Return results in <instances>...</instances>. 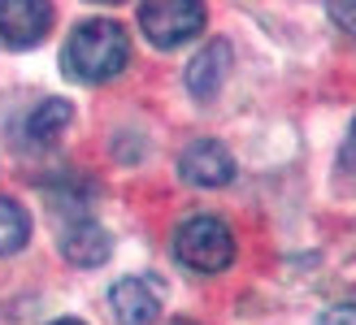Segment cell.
Wrapping results in <instances>:
<instances>
[{"mask_svg": "<svg viewBox=\"0 0 356 325\" xmlns=\"http://www.w3.org/2000/svg\"><path fill=\"white\" fill-rule=\"evenodd\" d=\"M131 57V44H127V26L113 22V17H87L70 31L65 52H61V65L70 78L79 83H109L122 74V65Z\"/></svg>", "mask_w": 356, "mask_h": 325, "instance_id": "1", "label": "cell"}, {"mask_svg": "<svg viewBox=\"0 0 356 325\" xmlns=\"http://www.w3.org/2000/svg\"><path fill=\"white\" fill-rule=\"evenodd\" d=\"M174 256L178 265L195 269V274H222L235 260V234L218 217H187L174 234Z\"/></svg>", "mask_w": 356, "mask_h": 325, "instance_id": "2", "label": "cell"}, {"mask_svg": "<svg viewBox=\"0 0 356 325\" xmlns=\"http://www.w3.org/2000/svg\"><path fill=\"white\" fill-rule=\"evenodd\" d=\"M139 31L156 48H178L204 31V9L191 5V0H152V5L139 9Z\"/></svg>", "mask_w": 356, "mask_h": 325, "instance_id": "3", "label": "cell"}, {"mask_svg": "<svg viewBox=\"0 0 356 325\" xmlns=\"http://www.w3.org/2000/svg\"><path fill=\"white\" fill-rule=\"evenodd\" d=\"M52 26V5L44 0H0V40L9 48H35Z\"/></svg>", "mask_w": 356, "mask_h": 325, "instance_id": "4", "label": "cell"}, {"mask_svg": "<svg viewBox=\"0 0 356 325\" xmlns=\"http://www.w3.org/2000/svg\"><path fill=\"white\" fill-rule=\"evenodd\" d=\"M178 174L191 187H226L235 178V156H230L218 139H195L178 156Z\"/></svg>", "mask_w": 356, "mask_h": 325, "instance_id": "5", "label": "cell"}, {"mask_svg": "<svg viewBox=\"0 0 356 325\" xmlns=\"http://www.w3.org/2000/svg\"><path fill=\"white\" fill-rule=\"evenodd\" d=\"M109 308L118 317V325H152L161 317V295L148 278H122L109 291Z\"/></svg>", "mask_w": 356, "mask_h": 325, "instance_id": "6", "label": "cell"}, {"mask_svg": "<svg viewBox=\"0 0 356 325\" xmlns=\"http://www.w3.org/2000/svg\"><path fill=\"white\" fill-rule=\"evenodd\" d=\"M109 251H113L109 230H104L100 222H92V217H79L74 226L61 230V256H65L70 265H79V269L104 265V260H109Z\"/></svg>", "mask_w": 356, "mask_h": 325, "instance_id": "7", "label": "cell"}, {"mask_svg": "<svg viewBox=\"0 0 356 325\" xmlns=\"http://www.w3.org/2000/svg\"><path fill=\"white\" fill-rule=\"evenodd\" d=\"M226 69H230V44L226 40H209L187 65V92L195 100H213L222 92V83H226Z\"/></svg>", "mask_w": 356, "mask_h": 325, "instance_id": "8", "label": "cell"}, {"mask_svg": "<svg viewBox=\"0 0 356 325\" xmlns=\"http://www.w3.org/2000/svg\"><path fill=\"white\" fill-rule=\"evenodd\" d=\"M31 239V217L26 208L9 200V195H0V256H13V251H22Z\"/></svg>", "mask_w": 356, "mask_h": 325, "instance_id": "9", "label": "cell"}, {"mask_svg": "<svg viewBox=\"0 0 356 325\" xmlns=\"http://www.w3.org/2000/svg\"><path fill=\"white\" fill-rule=\"evenodd\" d=\"M70 126V104L65 100H44L35 113L26 117V139L31 143H52Z\"/></svg>", "mask_w": 356, "mask_h": 325, "instance_id": "10", "label": "cell"}, {"mask_svg": "<svg viewBox=\"0 0 356 325\" xmlns=\"http://www.w3.org/2000/svg\"><path fill=\"white\" fill-rule=\"evenodd\" d=\"M339 169H343L348 178H356V117H352L348 139H343V148H339Z\"/></svg>", "mask_w": 356, "mask_h": 325, "instance_id": "11", "label": "cell"}, {"mask_svg": "<svg viewBox=\"0 0 356 325\" xmlns=\"http://www.w3.org/2000/svg\"><path fill=\"white\" fill-rule=\"evenodd\" d=\"M317 325H356V303H334L317 317Z\"/></svg>", "mask_w": 356, "mask_h": 325, "instance_id": "12", "label": "cell"}, {"mask_svg": "<svg viewBox=\"0 0 356 325\" xmlns=\"http://www.w3.org/2000/svg\"><path fill=\"white\" fill-rule=\"evenodd\" d=\"M330 17H334V22H339L343 31L356 35V5H330Z\"/></svg>", "mask_w": 356, "mask_h": 325, "instance_id": "13", "label": "cell"}, {"mask_svg": "<svg viewBox=\"0 0 356 325\" xmlns=\"http://www.w3.org/2000/svg\"><path fill=\"white\" fill-rule=\"evenodd\" d=\"M52 325H83V321H74V317H61V321H52Z\"/></svg>", "mask_w": 356, "mask_h": 325, "instance_id": "14", "label": "cell"}]
</instances>
